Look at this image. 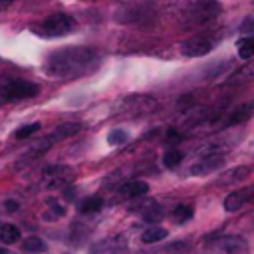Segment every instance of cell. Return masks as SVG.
<instances>
[{"mask_svg": "<svg viewBox=\"0 0 254 254\" xmlns=\"http://www.w3.org/2000/svg\"><path fill=\"white\" fill-rule=\"evenodd\" d=\"M99 64L97 50L89 46H67L52 52L44 62V73L54 79H73L91 73Z\"/></svg>", "mask_w": 254, "mask_h": 254, "instance_id": "6da1fadb", "label": "cell"}, {"mask_svg": "<svg viewBox=\"0 0 254 254\" xmlns=\"http://www.w3.org/2000/svg\"><path fill=\"white\" fill-rule=\"evenodd\" d=\"M79 131H81V123H62V125H58V127H56L48 137H44V139H40V141L32 143V147H28V151H24V153H22L18 167H22V165H26V163L34 161L36 157L44 155V153H46L52 145H56L58 141H64V139H67V137H73V135H75V133H79Z\"/></svg>", "mask_w": 254, "mask_h": 254, "instance_id": "7a4b0ae2", "label": "cell"}, {"mask_svg": "<svg viewBox=\"0 0 254 254\" xmlns=\"http://www.w3.org/2000/svg\"><path fill=\"white\" fill-rule=\"evenodd\" d=\"M73 28H75V20H73L69 14L58 12V14L48 16V18L42 20L40 24H36L32 30H34L38 36H42V38H60V36L69 34Z\"/></svg>", "mask_w": 254, "mask_h": 254, "instance_id": "3957f363", "label": "cell"}, {"mask_svg": "<svg viewBox=\"0 0 254 254\" xmlns=\"http://www.w3.org/2000/svg\"><path fill=\"white\" fill-rule=\"evenodd\" d=\"M38 93H40V87L26 79H8L0 85V95L4 101L28 99V97H36Z\"/></svg>", "mask_w": 254, "mask_h": 254, "instance_id": "277c9868", "label": "cell"}, {"mask_svg": "<svg viewBox=\"0 0 254 254\" xmlns=\"http://www.w3.org/2000/svg\"><path fill=\"white\" fill-rule=\"evenodd\" d=\"M212 48H214V38L212 36L196 34V36H192V38L183 42L181 52L187 58H200V56H206L208 52H212Z\"/></svg>", "mask_w": 254, "mask_h": 254, "instance_id": "5b68a950", "label": "cell"}, {"mask_svg": "<svg viewBox=\"0 0 254 254\" xmlns=\"http://www.w3.org/2000/svg\"><path fill=\"white\" fill-rule=\"evenodd\" d=\"M127 248H129V238L125 234H115L95 242L87 254H125Z\"/></svg>", "mask_w": 254, "mask_h": 254, "instance_id": "8992f818", "label": "cell"}, {"mask_svg": "<svg viewBox=\"0 0 254 254\" xmlns=\"http://www.w3.org/2000/svg\"><path fill=\"white\" fill-rule=\"evenodd\" d=\"M224 161V153H202L198 155V159L189 167V173L194 177H202L208 175L212 171H216Z\"/></svg>", "mask_w": 254, "mask_h": 254, "instance_id": "52a82bcc", "label": "cell"}, {"mask_svg": "<svg viewBox=\"0 0 254 254\" xmlns=\"http://www.w3.org/2000/svg\"><path fill=\"white\" fill-rule=\"evenodd\" d=\"M212 248L216 252H222V254H248L250 252V246H248V240L244 236H220L212 242Z\"/></svg>", "mask_w": 254, "mask_h": 254, "instance_id": "ba28073f", "label": "cell"}, {"mask_svg": "<svg viewBox=\"0 0 254 254\" xmlns=\"http://www.w3.org/2000/svg\"><path fill=\"white\" fill-rule=\"evenodd\" d=\"M73 175L67 167H50L46 173H44V179L40 183V187L44 189H64L71 183Z\"/></svg>", "mask_w": 254, "mask_h": 254, "instance_id": "9c48e42d", "label": "cell"}, {"mask_svg": "<svg viewBox=\"0 0 254 254\" xmlns=\"http://www.w3.org/2000/svg\"><path fill=\"white\" fill-rule=\"evenodd\" d=\"M252 198V189H242V190H234L224 198V208L228 212H236L242 206H246V202Z\"/></svg>", "mask_w": 254, "mask_h": 254, "instance_id": "30bf717a", "label": "cell"}, {"mask_svg": "<svg viewBox=\"0 0 254 254\" xmlns=\"http://www.w3.org/2000/svg\"><path fill=\"white\" fill-rule=\"evenodd\" d=\"M119 192L125 198H137V196H143L149 192V185L145 181H129L119 189Z\"/></svg>", "mask_w": 254, "mask_h": 254, "instance_id": "8fae6325", "label": "cell"}, {"mask_svg": "<svg viewBox=\"0 0 254 254\" xmlns=\"http://www.w3.org/2000/svg\"><path fill=\"white\" fill-rule=\"evenodd\" d=\"M167 228H163V226H149V228H145L143 232H141V242H145V244H155V242H161V240H165L167 238Z\"/></svg>", "mask_w": 254, "mask_h": 254, "instance_id": "7c38bea8", "label": "cell"}, {"mask_svg": "<svg viewBox=\"0 0 254 254\" xmlns=\"http://www.w3.org/2000/svg\"><path fill=\"white\" fill-rule=\"evenodd\" d=\"M252 117V103H244L240 107H236L228 119V125H240L244 121H248Z\"/></svg>", "mask_w": 254, "mask_h": 254, "instance_id": "4fadbf2b", "label": "cell"}, {"mask_svg": "<svg viewBox=\"0 0 254 254\" xmlns=\"http://www.w3.org/2000/svg\"><path fill=\"white\" fill-rule=\"evenodd\" d=\"M79 212L81 214H93V212H99L103 208V198L101 196H87L79 202Z\"/></svg>", "mask_w": 254, "mask_h": 254, "instance_id": "5bb4252c", "label": "cell"}, {"mask_svg": "<svg viewBox=\"0 0 254 254\" xmlns=\"http://www.w3.org/2000/svg\"><path fill=\"white\" fill-rule=\"evenodd\" d=\"M20 228L14 226V224H2L0 226V242L4 244H14L20 240Z\"/></svg>", "mask_w": 254, "mask_h": 254, "instance_id": "9a60e30c", "label": "cell"}, {"mask_svg": "<svg viewBox=\"0 0 254 254\" xmlns=\"http://www.w3.org/2000/svg\"><path fill=\"white\" fill-rule=\"evenodd\" d=\"M236 48H238V56H240L242 60H250V58L254 56V40H252L250 36L238 40Z\"/></svg>", "mask_w": 254, "mask_h": 254, "instance_id": "2e32d148", "label": "cell"}, {"mask_svg": "<svg viewBox=\"0 0 254 254\" xmlns=\"http://www.w3.org/2000/svg\"><path fill=\"white\" fill-rule=\"evenodd\" d=\"M22 250H24V252H30V254H38V252H44V250H46V244H44L42 238H38V236H30V238L24 240Z\"/></svg>", "mask_w": 254, "mask_h": 254, "instance_id": "e0dca14e", "label": "cell"}, {"mask_svg": "<svg viewBox=\"0 0 254 254\" xmlns=\"http://www.w3.org/2000/svg\"><path fill=\"white\" fill-rule=\"evenodd\" d=\"M192 214H194V208L190 206V204H179V206H175V210H173V218L177 220V222H187V220H190L192 218Z\"/></svg>", "mask_w": 254, "mask_h": 254, "instance_id": "ac0fdd59", "label": "cell"}, {"mask_svg": "<svg viewBox=\"0 0 254 254\" xmlns=\"http://www.w3.org/2000/svg\"><path fill=\"white\" fill-rule=\"evenodd\" d=\"M181 161H183V153H181L179 149H169V151L163 155V165H165L167 169H175L177 165H181Z\"/></svg>", "mask_w": 254, "mask_h": 254, "instance_id": "d6986e66", "label": "cell"}, {"mask_svg": "<svg viewBox=\"0 0 254 254\" xmlns=\"http://www.w3.org/2000/svg\"><path fill=\"white\" fill-rule=\"evenodd\" d=\"M40 127H42V125H40L38 121H34V123H30V125H24L22 129H18V131L14 133V137H16V139H26V137L34 135V133H36Z\"/></svg>", "mask_w": 254, "mask_h": 254, "instance_id": "ffe728a7", "label": "cell"}, {"mask_svg": "<svg viewBox=\"0 0 254 254\" xmlns=\"http://www.w3.org/2000/svg\"><path fill=\"white\" fill-rule=\"evenodd\" d=\"M107 141H109V145H121V143L127 141V133H125L123 129H113V131L107 135Z\"/></svg>", "mask_w": 254, "mask_h": 254, "instance_id": "44dd1931", "label": "cell"}, {"mask_svg": "<svg viewBox=\"0 0 254 254\" xmlns=\"http://www.w3.org/2000/svg\"><path fill=\"white\" fill-rule=\"evenodd\" d=\"M167 139H169V141H173V139H175V141H179V139H181V133H179L175 127H171V129L167 131Z\"/></svg>", "mask_w": 254, "mask_h": 254, "instance_id": "7402d4cb", "label": "cell"}, {"mask_svg": "<svg viewBox=\"0 0 254 254\" xmlns=\"http://www.w3.org/2000/svg\"><path fill=\"white\" fill-rule=\"evenodd\" d=\"M6 210H8V212L18 210V202H14V200H6Z\"/></svg>", "mask_w": 254, "mask_h": 254, "instance_id": "603a6c76", "label": "cell"}, {"mask_svg": "<svg viewBox=\"0 0 254 254\" xmlns=\"http://www.w3.org/2000/svg\"><path fill=\"white\" fill-rule=\"evenodd\" d=\"M14 0H0V10H6Z\"/></svg>", "mask_w": 254, "mask_h": 254, "instance_id": "cb8c5ba5", "label": "cell"}, {"mask_svg": "<svg viewBox=\"0 0 254 254\" xmlns=\"http://www.w3.org/2000/svg\"><path fill=\"white\" fill-rule=\"evenodd\" d=\"M0 254H8V250L6 248H0Z\"/></svg>", "mask_w": 254, "mask_h": 254, "instance_id": "d4e9b609", "label": "cell"}]
</instances>
